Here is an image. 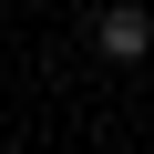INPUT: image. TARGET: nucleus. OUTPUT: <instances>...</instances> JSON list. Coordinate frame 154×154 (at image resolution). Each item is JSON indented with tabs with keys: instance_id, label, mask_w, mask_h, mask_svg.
<instances>
[{
	"instance_id": "f257e3e1",
	"label": "nucleus",
	"mask_w": 154,
	"mask_h": 154,
	"mask_svg": "<svg viewBox=\"0 0 154 154\" xmlns=\"http://www.w3.org/2000/svg\"><path fill=\"white\" fill-rule=\"evenodd\" d=\"M93 41H103V62H144V51H154V11H134V0H113V11L93 21Z\"/></svg>"
}]
</instances>
